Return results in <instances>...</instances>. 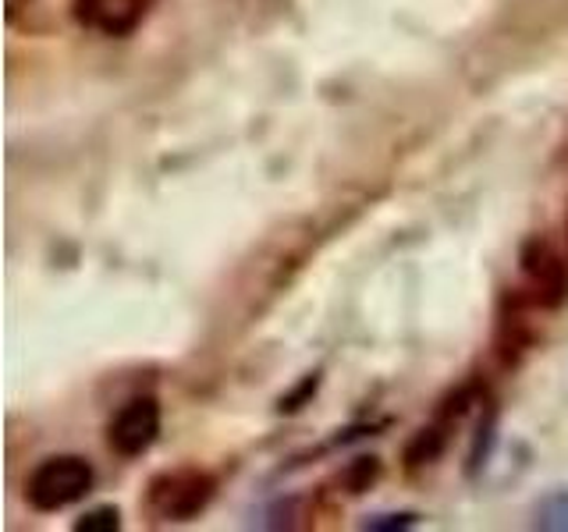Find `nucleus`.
Returning <instances> with one entry per match:
<instances>
[{
	"mask_svg": "<svg viewBox=\"0 0 568 532\" xmlns=\"http://www.w3.org/2000/svg\"><path fill=\"white\" fill-rule=\"evenodd\" d=\"M213 493H217V483L210 472L195 466L164 469L146 487V511L156 522H192L195 514L206 511Z\"/></svg>",
	"mask_w": 568,
	"mask_h": 532,
	"instance_id": "2",
	"label": "nucleus"
},
{
	"mask_svg": "<svg viewBox=\"0 0 568 532\" xmlns=\"http://www.w3.org/2000/svg\"><path fill=\"white\" fill-rule=\"evenodd\" d=\"M316 387H320V372H310V377L302 380L288 398H281V412H298L302 401H306L310 395H316Z\"/></svg>",
	"mask_w": 568,
	"mask_h": 532,
	"instance_id": "10",
	"label": "nucleus"
},
{
	"mask_svg": "<svg viewBox=\"0 0 568 532\" xmlns=\"http://www.w3.org/2000/svg\"><path fill=\"white\" fill-rule=\"evenodd\" d=\"M75 22L100 35H129L146 14V0H75Z\"/></svg>",
	"mask_w": 568,
	"mask_h": 532,
	"instance_id": "5",
	"label": "nucleus"
},
{
	"mask_svg": "<svg viewBox=\"0 0 568 532\" xmlns=\"http://www.w3.org/2000/svg\"><path fill=\"white\" fill-rule=\"evenodd\" d=\"M523 277L529 284V295L540 309H558L568 301V263L558 256L555 245L540 238L526 242L523 248Z\"/></svg>",
	"mask_w": 568,
	"mask_h": 532,
	"instance_id": "4",
	"label": "nucleus"
},
{
	"mask_svg": "<svg viewBox=\"0 0 568 532\" xmlns=\"http://www.w3.org/2000/svg\"><path fill=\"white\" fill-rule=\"evenodd\" d=\"M444 443H448V440H444L440 426H426V430H419L416 440L408 443V451H405L408 466H426V461H437L440 451H444Z\"/></svg>",
	"mask_w": 568,
	"mask_h": 532,
	"instance_id": "7",
	"label": "nucleus"
},
{
	"mask_svg": "<svg viewBox=\"0 0 568 532\" xmlns=\"http://www.w3.org/2000/svg\"><path fill=\"white\" fill-rule=\"evenodd\" d=\"M532 525L544 532H568V490L565 487L540 497L537 508H532Z\"/></svg>",
	"mask_w": 568,
	"mask_h": 532,
	"instance_id": "6",
	"label": "nucleus"
},
{
	"mask_svg": "<svg viewBox=\"0 0 568 532\" xmlns=\"http://www.w3.org/2000/svg\"><path fill=\"white\" fill-rule=\"evenodd\" d=\"M160 422H164L160 401L150 395H139L132 401H124L114 412L111 426H106V443H111V451L121 458H139L156 443Z\"/></svg>",
	"mask_w": 568,
	"mask_h": 532,
	"instance_id": "3",
	"label": "nucleus"
},
{
	"mask_svg": "<svg viewBox=\"0 0 568 532\" xmlns=\"http://www.w3.org/2000/svg\"><path fill=\"white\" fill-rule=\"evenodd\" d=\"M419 522L416 511H381V514H369L363 522V529L369 532H395V529H413Z\"/></svg>",
	"mask_w": 568,
	"mask_h": 532,
	"instance_id": "9",
	"label": "nucleus"
},
{
	"mask_svg": "<svg viewBox=\"0 0 568 532\" xmlns=\"http://www.w3.org/2000/svg\"><path fill=\"white\" fill-rule=\"evenodd\" d=\"M118 529H121V511L111 508V504L85 511L82 519L75 522V532H118Z\"/></svg>",
	"mask_w": 568,
	"mask_h": 532,
	"instance_id": "8",
	"label": "nucleus"
},
{
	"mask_svg": "<svg viewBox=\"0 0 568 532\" xmlns=\"http://www.w3.org/2000/svg\"><path fill=\"white\" fill-rule=\"evenodd\" d=\"M93 466L82 454H50L36 466L26 479V501L29 508L53 514L71 504H79L82 497L93 490Z\"/></svg>",
	"mask_w": 568,
	"mask_h": 532,
	"instance_id": "1",
	"label": "nucleus"
},
{
	"mask_svg": "<svg viewBox=\"0 0 568 532\" xmlns=\"http://www.w3.org/2000/svg\"><path fill=\"white\" fill-rule=\"evenodd\" d=\"M377 472H381V466H377V458H359L352 466V493H363L366 490V483H373L377 479Z\"/></svg>",
	"mask_w": 568,
	"mask_h": 532,
	"instance_id": "11",
	"label": "nucleus"
}]
</instances>
